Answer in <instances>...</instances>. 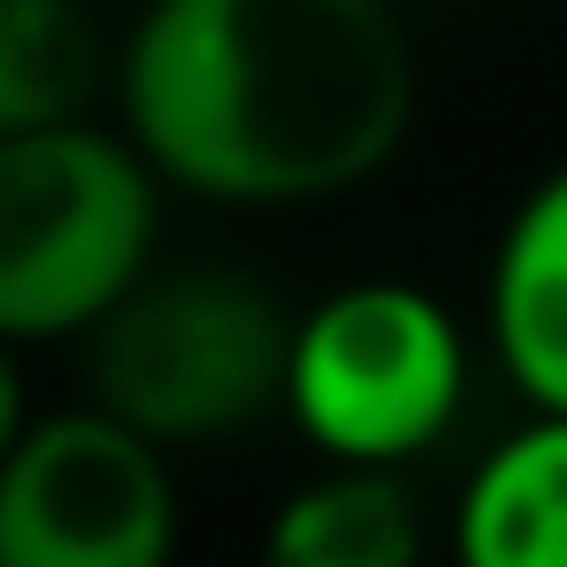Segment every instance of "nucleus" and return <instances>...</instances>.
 Instances as JSON below:
<instances>
[{
    "mask_svg": "<svg viewBox=\"0 0 567 567\" xmlns=\"http://www.w3.org/2000/svg\"><path fill=\"white\" fill-rule=\"evenodd\" d=\"M467 384V342L451 309L417 284H342L309 318H292L284 409L326 460L401 467L417 460Z\"/></svg>",
    "mask_w": 567,
    "mask_h": 567,
    "instance_id": "nucleus-4",
    "label": "nucleus"
},
{
    "mask_svg": "<svg viewBox=\"0 0 567 567\" xmlns=\"http://www.w3.org/2000/svg\"><path fill=\"white\" fill-rule=\"evenodd\" d=\"M159 176L84 117L0 134V342L84 334L151 267Z\"/></svg>",
    "mask_w": 567,
    "mask_h": 567,
    "instance_id": "nucleus-3",
    "label": "nucleus"
},
{
    "mask_svg": "<svg viewBox=\"0 0 567 567\" xmlns=\"http://www.w3.org/2000/svg\"><path fill=\"white\" fill-rule=\"evenodd\" d=\"M25 375H18V342H0V460H9V443L25 434Z\"/></svg>",
    "mask_w": 567,
    "mask_h": 567,
    "instance_id": "nucleus-10",
    "label": "nucleus"
},
{
    "mask_svg": "<svg viewBox=\"0 0 567 567\" xmlns=\"http://www.w3.org/2000/svg\"><path fill=\"white\" fill-rule=\"evenodd\" d=\"M451 550L460 567H567V417L534 409L467 476Z\"/></svg>",
    "mask_w": 567,
    "mask_h": 567,
    "instance_id": "nucleus-7",
    "label": "nucleus"
},
{
    "mask_svg": "<svg viewBox=\"0 0 567 567\" xmlns=\"http://www.w3.org/2000/svg\"><path fill=\"white\" fill-rule=\"evenodd\" d=\"M117 101L159 184L292 209L401 151L417 59L392 0H151L125 34Z\"/></svg>",
    "mask_w": 567,
    "mask_h": 567,
    "instance_id": "nucleus-1",
    "label": "nucleus"
},
{
    "mask_svg": "<svg viewBox=\"0 0 567 567\" xmlns=\"http://www.w3.org/2000/svg\"><path fill=\"white\" fill-rule=\"evenodd\" d=\"M101 84L84 0H0V134L84 117Z\"/></svg>",
    "mask_w": 567,
    "mask_h": 567,
    "instance_id": "nucleus-9",
    "label": "nucleus"
},
{
    "mask_svg": "<svg viewBox=\"0 0 567 567\" xmlns=\"http://www.w3.org/2000/svg\"><path fill=\"white\" fill-rule=\"evenodd\" d=\"M425 517L401 467L334 460L267 517V567H417Z\"/></svg>",
    "mask_w": 567,
    "mask_h": 567,
    "instance_id": "nucleus-8",
    "label": "nucleus"
},
{
    "mask_svg": "<svg viewBox=\"0 0 567 567\" xmlns=\"http://www.w3.org/2000/svg\"><path fill=\"white\" fill-rule=\"evenodd\" d=\"M493 359L534 409L567 417V167H550L517 200L509 234L493 250V292H484Z\"/></svg>",
    "mask_w": 567,
    "mask_h": 567,
    "instance_id": "nucleus-6",
    "label": "nucleus"
},
{
    "mask_svg": "<svg viewBox=\"0 0 567 567\" xmlns=\"http://www.w3.org/2000/svg\"><path fill=\"white\" fill-rule=\"evenodd\" d=\"M92 334V409L134 425L142 443H226L284 409L292 318L243 267H142Z\"/></svg>",
    "mask_w": 567,
    "mask_h": 567,
    "instance_id": "nucleus-2",
    "label": "nucleus"
},
{
    "mask_svg": "<svg viewBox=\"0 0 567 567\" xmlns=\"http://www.w3.org/2000/svg\"><path fill=\"white\" fill-rule=\"evenodd\" d=\"M0 567H176L159 443L109 409L34 417L0 460Z\"/></svg>",
    "mask_w": 567,
    "mask_h": 567,
    "instance_id": "nucleus-5",
    "label": "nucleus"
}]
</instances>
